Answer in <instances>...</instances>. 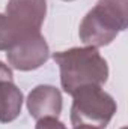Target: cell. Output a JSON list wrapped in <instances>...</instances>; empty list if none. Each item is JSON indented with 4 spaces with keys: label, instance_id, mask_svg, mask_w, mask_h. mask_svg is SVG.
I'll return each instance as SVG.
<instances>
[{
    "label": "cell",
    "instance_id": "obj_8",
    "mask_svg": "<svg viewBox=\"0 0 128 129\" xmlns=\"http://www.w3.org/2000/svg\"><path fill=\"white\" fill-rule=\"evenodd\" d=\"M36 35V33H27L23 30L11 17L6 14H0V51H8L23 39Z\"/></svg>",
    "mask_w": 128,
    "mask_h": 129
},
{
    "label": "cell",
    "instance_id": "obj_3",
    "mask_svg": "<svg viewBox=\"0 0 128 129\" xmlns=\"http://www.w3.org/2000/svg\"><path fill=\"white\" fill-rule=\"evenodd\" d=\"M71 107V123L74 126L105 128L116 113L115 99L105 93L101 86H83L74 93Z\"/></svg>",
    "mask_w": 128,
    "mask_h": 129
},
{
    "label": "cell",
    "instance_id": "obj_13",
    "mask_svg": "<svg viewBox=\"0 0 128 129\" xmlns=\"http://www.w3.org/2000/svg\"><path fill=\"white\" fill-rule=\"evenodd\" d=\"M122 129H125V128H122Z\"/></svg>",
    "mask_w": 128,
    "mask_h": 129
},
{
    "label": "cell",
    "instance_id": "obj_1",
    "mask_svg": "<svg viewBox=\"0 0 128 129\" xmlns=\"http://www.w3.org/2000/svg\"><path fill=\"white\" fill-rule=\"evenodd\" d=\"M60 69V84L66 93L72 95L83 86H102L109 77L105 59L94 47L71 48L53 54Z\"/></svg>",
    "mask_w": 128,
    "mask_h": 129
},
{
    "label": "cell",
    "instance_id": "obj_2",
    "mask_svg": "<svg viewBox=\"0 0 128 129\" xmlns=\"http://www.w3.org/2000/svg\"><path fill=\"white\" fill-rule=\"evenodd\" d=\"M128 0H98L80 24V39L86 47H105L127 29Z\"/></svg>",
    "mask_w": 128,
    "mask_h": 129
},
{
    "label": "cell",
    "instance_id": "obj_6",
    "mask_svg": "<svg viewBox=\"0 0 128 129\" xmlns=\"http://www.w3.org/2000/svg\"><path fill=\"white\" fill-rule=\"evenodd\" d=\"M27 108L33 119L59 117L62 111V95L53 86H38L29 93Z\"/></svg>",
    "mask_w": 128,
    "mask_h": 129
},
{
    "label": "cell",
    "instance_id": "obj_4",
    "mask_svg": "<svg viewBox=\"0 0 128 129\" xmlns=\"http://www.w3.org/2000/svg\"><path fill=\"white\" fill-rule=\"evenodd\" d=\"M6 56L12 68L18 71H32L38 69L48 60L50 50L45 42V38L41 33H36L8 50Z\"/></svg>",
    "mask_w": 128,
    "mask_h": 129
},
{
    "label": "cell",
    "instance_id": "obj_10",
    "mask_svg": "<svg viewBox=\"0 0 128 129\" xmlns=\"http://www.w3.org/2000/svg\"><path fill=\"white\" fill-rule=\"evenodd\" d=\"M0 81H12V71L0 62Z\"/></svg>",
    "mask_w": 128,
    "mask_h": 129
},
{
    "label": "cell",
    "instance_id": "obj_7",
    "mask_svg": "<svg viewBox=\"0 0 128 129\" xmlns=\"http://www.w3.org/2000/svg\"><path fill=\"white\" fill-rule=\"evenodd\" d=\"M23 105V93L12 81H0V122L8 123L18 117Z\"/></svg>",
    "mask_w": 128,
    "mask_h": 129
},
{
    "label": "cell",
    "instance_id": "obj_11",
    "mask_svg": "<svg viewBox=\"0 0 128 129\" xmlns=\"http://www.w3.org/2000/svg\"><path fill=\"white\" fill-rule=\"evenodd\" d=\"M74 129H99V128H94V126H74Z\"/></svg>",
    "mask_w": 128,
    "mask_h": 129
},
{
    "label": "cell",
    "instance_id": "obj_9",
    "mask_svg": "<svg viewBox=\"0 0 128 129\" xmlns=\"http://www.w3.org/2000/svg\"><path fill=\"white\" fill-rule=\"evenodd\" d=\"M36 129H66L56 117H44L36 123Z\"/></svg>",
    "mask_w": 128,
    "mask_h": 129
},
{
    "label": "cell",
    "instance_id": "obj_12",
    "mask_svg": "<svg viewBox=\"0 0 128 129\" xmlns=\"http://www.w3.org/2000/svg\"><path fill=\"white\" fill-rule=\"evenodd\" d=\"M65 2H72V0H65Z\"/></svg>",
    "mask_w": 128,
    "mask_h": 129
},
{
    "label": "cell",
    "instance_id": "obj_5",
    "mask_svg": "<svg viewBox=\"0 0 128 129\" xmlns=\"http://www.w3.org/2000/svg\"><path fill=\"white\" fill-rule=\"evenodd\" d=\"M5 14L27 33H41L47 14V0H9Z\"/></svg>",
    "mask_w": 128,
    "mask_h": 129
}]
</instances>
